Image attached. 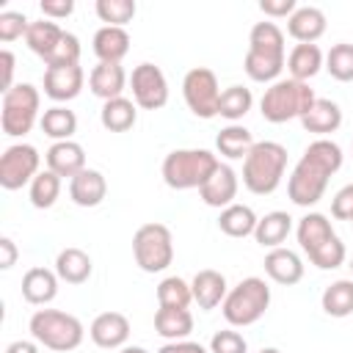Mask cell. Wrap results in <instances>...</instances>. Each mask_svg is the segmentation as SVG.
Wrapping results in <instances>:
<instances>
[{
  "label": "cell",
  "mask_w": 353,
  "mask_h": 353,
  "mask_svg": "<svg viewBox=\"0 0 353 353\" xmlns=\"http://www.w3.org/2000/svg\"><path fill=\"white\" fill-rule=\"evenodd\" d=\"M314 99L317 97L309 88V83L287 77V80H276V83H270V88H265V94L259 99V113L270 124H284L290 119H301L314 105Z\"/></svg>",
  "instance_id": "6"
},
{
  "label": "cell",
  "mask_w": 353,
  "mask_h": 353,
  "mask_svg": "<svg viewBox=\"0 0 353 353\" xmlns=\"http://www.w3.org/2000/svg\"><path fill=\"white\" fill-rule=\"evenodd\" d=\"M259 353H281V350H279V347H262Z\"/></svg>",
  "instance_id": "53"
},
{
  "label": "cell",
  "mask_w": 353,
  "mask_h": 353,
  "mask_svg": "<svg viewBox=\"0 0 353 353\" xmlns=\"http://www.w3.org/2000/svg\"><path fill=\"white\" fill-rule=\"evenodd\" d=\"M58 273L50 268H30L22 276V298L33 306H47L58 295Z\"/></svg>",
  "instance_id": "21"
},
{
  "label": "cell",
  "mask_w": 353,
  "mask_h": 353,
  "mask_svg": "<svg viewBox=\"0 0 353 353\" xmlns=\"http://www.w3.org/2000/svg\"><path fill=\"white\" fill-rule=\"evenodd\" d=\"M108 196V182L97 168H85L69 179V199L77 207H97Z\"/></svg>",
  "instance_id": "19"
},
{
  "label": "cell",
  "mask_w": 353,
  "mask_h": 353,
  "mask_svg": "<svg viewBox=\"0 0 353 353\" xmlns=\"http://www.w3.org/2000/svg\"><path fill=\"white\" fill-rule=\"evenodd\" d=\"M44 160H47V168L52 174H58L61 179L63 176L72 179L80 171H85V152H83V146L77 141H58V143H52L47 149Z\"/></svg>",
  "instance_id": "16"
},
{
  "label": "cell",
  "mask_w": 353,
  "mask_h": 353,
  "mask_svg": "<svg viewBox=\"0 0 353 353\" xmlns=\"http://www.w3.org/2000/svg\"><path fill=\"white\" fill-rule=\"evenodd\" d=\"M345 256H347L345 243L334 234V237H331V240H325L317 251H312V254H309V262H312L314 268H320V270H334V268H339V265L345 262Z\"/></svg>",
  "instance_id": "41"
},
{
  "label": "cell",
  "mask_w": 353,
  "mask_h": 353,
  "mask_svg": "<svg viewBox=\"0 0 353 353\" xmlns=\"http://www.w3.org/2000/svg\"><path fill=\"white\" fill-rule=\"evenodd\" d=\"M237 188H240V182H237L234 168L221 163L218 171L199 188V196H201V201H204L207 207L226 210L229 204H234V199H237Z\"/></svg>",
  "instance_id": "15"
},
{
  "label": "cell",
  "mask_w": 353,
  "mask_h": 353,
  "mask_svg": "<svg viewBox=\"0 0 353 353\" xmlns=\"http://www.w3.org/2000/svg\"><path fill=\"white\" fill-rule=\"evenodd\" d=\"M132 256L143 273H163L174 262V237L165 223H143L132 234Z\"/></svg>",
  "instance_id": "9"
},
{
  "label": "cell",
  "mask_w": 353,
  "mask_h": 353,
  "mask_svg": "<svg viewBox=\"0 0 353 353\" xmlns=\"http://www.w3.org/2000/svg\"><path fill=\"white\" fill-rule=\"evenodd\" d=\"M41 154L30 143H14L0 157V188L3 190H19L22 185H30L39 176Z\"/></svg>",
  "instance_id": "11"
},
{
  "label": "cell",
  "mask_w": 353,
  "mask_h": 353,
  "mask_svg": "<svg viewBox=\"0 0 353 353\" xmlns=\"http://www.w3.org/2000/svg\"><path fill=\"white\" fill-rule=\"evenodd\" d=\"M190 290H193V303H199V309H204V312L218 309V306L223 303L226 292H229L223 273H218V270H212V268L199 270V273L193 276V281H190Z\"/></svg>",
  "instance_id": "18"
},
{
  "label": "cell",
  "mask_w": 353,
  "mask_h": 353,
  "mask_svg": "<svg viewBox=\"0 0 353 353\" xmlns=\"http://www.w3.org/2000/svg\"><path fill=\"white\" fill-rule=\"evenodd\" d=\"M251 105H254L251 88H245V85H229V88L221 91L218 116H223V119H229V121L234 124V121H240V119L251 110Z\"/></svg>",
  "instance_id": "36"
},
{
  "label": "cell",
  "mask_w": 353,
  "mask_h": 353,
  "mask_svg": "<svg viewBox=\"0 0 353 353\" xmlns=\"http://www.w3.org/2000/svg\"><path fill=\"white\" fill-rule=\"evenodd\" d=\"M284 33L276 22H256L248 33V52L243 61L254 83H276L284 69Z\"/></svg>",
  "instance_id": "2"
},
{
  "label": "cell",
  "mask_w": 353,
  "mask_h": 353,
  "mask_svg": "<svg viewBox=\"0 0 353 353\" xmlns=\"http://www.w3.org/2000/svg\"><path fill=\"white\" fill-rule=\"evenodd\" d=\"M130 52V33L124 28L102 25L94 33V55L99 63H121V58Z\"/></svg>",
  "instance_id": "23"
},
{
  "label": "cell",
  "mask_w": 353,
  "mask_h": 353,
  "mask_svg": "<svg viewBox=\"0 0 353 353\" xmlns=\"http://www.w3.org/2000/svg\"><path fill=\"white\" fill-rule=\"evenodd\" d=\"M157 353H210L204 345L199 342H188V339H176V342H165Z\"/></svg>",
  "instance_id": "49"
},
{
  "label": "cell",
  "mask_w": 353,
  "mask_h": 353,
  "mask_svg": "<svg viewBox=\"0 0 353 353\" xmlns=\"http://www.w3.org/2000/svg\"><path fill=\"white\" fill-rule=\"evenodd\" d=\"M254 135H251V130H245L243 124H229V127H223L221 132H218V138H215V146H218V152L223 154V157H229V160H245L248 157V152L254 149Z\"/></svg>",
  "instance_id": "34"
},
{
  "label": "cell",
  "mask_w": 353,
  "mask_h": 353,
  "mask_svg": "<svg viewBox=\"0 0 353 353\" xmlns=\"http://www.w3.org/2000/svg\"><path fill=\"white\" fill-rule=\"evenodd\" d=\"M323 312L328 317H347L353 314V279H339L323 290Z\"/></svg>",
  "instance_id": "35"
},
{
  "label": "cell",
  "mask_w": 353,
  "mask_h": 353,
  "mask_svg": "<svg viewBox=\"0 0 353 353\" xmlns=\"http://www.w3.org/2000/svg\"><path fill=\"white\" fill-rule=\"evenodd\" d=\"M0 251H3V259H0V268L3 270H11L17 265V245L11 237H0Z\"/></svg>",
  "instance_id": "50"
},
{
  "label": "cell",
  "mask_w": 353,
  "mask_h": 353,
  "mask_svg": "<svg viewBox=\"0 0 353 353\" xmlns=\"http://www.w3.org/2000/svg\"><path fill=\"white\" fill-rule=\"evenodd\" d=\"M287 33L298 44H314L325 33V14L314 6H298L295 14L287 19Z\"/></svg>",
  "instance_id": "20"
},
{
  "label": "cell",
  "mask_w": 353,
  "mask_h": 353,
  "mask_svg": "<svg viewBox=\"0 0 353 353\" xmlns=\"http://www.w3.org/2000/svg\"><path fill=\"white\" fill-rule=\"evenodd\" d=\"M63 33H66V30H63L58 22H52V19H36V22H30V28H28L25 44L30 47V52H36L39 58L47 61V55L58 47V41H61Z\"/></svg>",
  "instance_id": "33"
},
{
  "label": "cell",
  "mask_w": 353,
  "mask_h": 353,
  "mask_svg": "<svg viewBox=\"0 0 353 353\" xmlns=\"http://www.w3.org/2000/svg\"><path fill=\"white\" fill-rule=\"evenodd\" d=\"M28 28H30V19L19 11H3L0 14V41H14V39H22L28 36Z\"/></svg>",
  "instance_id": "44"
},
{
  "label": "cell",
  "mask_w": 353,
  "mask_h": 353,
  "mask_svg": "<svg viewBox=\"0 0 353 353\" xmlns=\"http://www.w3.org/2000/svg\"><path fill=\"white\" fill-rule=\"evenodd\" d=\"M6 353H39V342L36 339H14V342H8Z\"/></svg>",
  "instance_id": "51"
},
{
  "label": "cell",
  "mask_w": 353,
  "mask_h": 353,
  "mask_svg": "<svg viewBox=\"0 0 353 353\" xmlns=\"http://www.w3.org/2000/svg\"><path fill=\"white\" fill-rule=\"evenodd\" d=\"M301 124L306 132H314L320 138H325L328 132H336L342 127V110L336 102L331 99H314V105L301 116Z\"/></svg>",
  "instance_id": "24"
},
{
  "label": "cell",
  "mask_w": 353,
  "mask_h": 353,
  "mask_svg": "<svg viewBox=\"0 0 353 353\" xmlns=\"http://www.w3.org/2000/svg\"><path fill=\"white\" fill-rule=\"evenodd\" d=\"M221 160L207 149H174L163 160V182L171 190H193L201 188L215 171Z\"/></svg>",
  "instance_id": "4"
},
{
  "label": "cell",
  "mask_w": 353,
  "mask_h": 353,
  "mask_svg": "<svg viewBox=\"0 0 353 353\" xmlns=\"http://www.w3.org/2000/svg\"><path fill=\"white\" fill-rule=\"evenodd\" d=\"M245 350H248L245 336L240 331H232V328L215 331L210 339V353H245Z\"/></svg>",
  "instance_id": "43"
},
{
  "label": "cell",
  "mask_w": 353,
  "mask_h": 353,
  "mask_svg": "<svg viewBox=\"0 0 353 353\" xmlns=\"http://www.w3.org/2000/svg\"><path fill=\"white\" fill-rule=\"evenodd\" d=\"M182 97L185 105L190 108L193 116L199 119H215L218 116V102H221V85L212 69L196 66L185 74L182 80Z\"/></svg>",
  "instance_id": "10"
},
{
  "label": "cell",
  "mask_w": 353,
  "mask_h": 353,
  "mask_svg": "<svg viewBox=\"0 0 353 353\" xmlns=\"http://www.w3.org/2000/svg\"><path fill=\"white\" fill-rule=\"evenodd\" d=\"M270 306V287L265 279L259 276H248L243 279L237 287H232L221 303V312L226 317L229 325L234 328H245L254 325Z\"/></svg>",
  "instance_id": "7"
},
{
  "label": "cell",
  "mask_w": 353,
  "mask_h": 353,
  "mask_svg": "<svg viewBox=\"0 0 353 353\" xmlns=\"http://www.w3.org/2000/svg\"><path fill=\"white\" fill-rule=\"evenodd\" d=\"M295 234H298L301 248H303V251H306V256H309V254H312V251H317L325 240H331L336 232H334L331 221H328L323 212H306V215L298 221Z\"/></svg>",
  "instance_id": "26"
},
{
  "label": "cell",
  "mask_w": 353,
  "mask_h": 353,
  "mask_svg": "<svg viewBox=\"0 0 353 353\" xmlns=\"http://www.w3.org/2000/svg\"><path fill=\"white\" fill-rule=\"evenodd\" d=\"M124 85H127V72L121 63H97L88 74V88L102 102L121 97Z\"/></svg>",
  "instance_id": "22"
},
{
  "label": "cell",
  "mask_w": 353,
  "mask_h": 353,
  "mask_svg": "<svg viewBox=\"0 0 353 353\" xmlns=\"http://www.w3.org/2000/svg\"><path fill=\"white\" fill-rule=\"evenodd\" d=\"M39 88L30 83H17L14 88H8L3 94V105H0V127L8 138H22L33 130L36 119H39Z\"/></svg>",
  "instance_id": "8"
},
{
  "label": "cell",
  "mask_w": 353,
  "mask_h": 353,
  "mask_svg": "<svg viewBox=\"0 0 353 353\" xmlns=\"http://www.w3.org/2000/svg\"><path fill=\"white\" fill-rule=\"evenodd\" d=\"M91 270H94L91 256L83 248H74V245L63 248L58 254V259H55V273L66 284H83V281H88L91 279Z\"/></svg>",
  "instance_id": "27"
},
{
  "label": "cell",
  "mask_w": 353,
  "mask_h": 353,
  "mask_svg": "<svg viewBox=\"0 0 353 353\" xmlns=\"http://www.w3.org/2000/svg\"><path fill=\"white\" fill-rule=\"evenodd\" d=\"M135 119H138V105L127 97L108 99L99 110V121L108 132H127L135 127Z\"/></svg>",
  "instance_id": "28"
},
{
  "label": "cell",
  "mask_w": 353,
  "mask_h": 353,
  "mask_svg": "<svg viewBox=\"0 0 353 353\" xmlns=\"http://www.w3.org/2000/svg\"><path fill=\"white\" fill-rule=\"evenodd\" d=\"M290 232H292V218L281 210H273L265 218H259V223L254 229V237L262 248H281V243L287 240Z\"/></svg>",
  "instance_id": "30"
},
{
  "label": "cell",
  "mask_w": 353,
  "mask_h": 353,
  "mask_svg": "<svg viewBox=\"0 0 353 353\" xmlns=\"http://www.w3.org/2000/svg\"><path fill=\"white\" fill-rule=\"evenodd\" d=\"M130 88L132 102L143 110H160L168 102V80L154 63H138L130 74Z\"/></svg>",
  "instance_id": "12"
},
{
  "label": "cell",
  "mask_w": 353,
  "mask_h": 353,
  "mask_svg": "<svg viewBox=\"0 0 353 353\" xmlns=\"http://www.w3.org/2000/svg\"><path fill=\"white\" fill-rule=\"evenodd\" d=\"M44 63H47V66H77V63H80V39L66 30V33L61 36L58 47L47 55Z\"/></svg>",
  "instance_id": "42"
},
{
  "label": "cell",
  "mask_w": 353,
  "mask_h": 353,
  "mask_svg": "<svg viewBox=\"0 0 353 353\" xmlns=\"http://www.w3.org/2000/svg\"><path fill=\"white\" fill-rule=\"evenodd\" d=\"M39 8L44 14V19H52L55 22V19H66L74 11V3L72 0H41Z\"/></svg>",
  "instance_id": "47"
},
{
  "label": "cell",
  "mask_w": 353,
  "mask_h": 353,
  "mask_svg": "<svg viewBox=\"0 0 353 353\" xmlns=\"http://www.w3.org/2000/svg\"><path fill=\"white\" fill-rule=\"evenodd\" d=\"M256 223H259V218L254 215V210L248 204H237V201L229 204L226 210H221V215H218V229L229 237H248V234H254Z\"/></svg>",
  "instance_id": "31"
},
{
  "label": "cell",
  "mask_w": 353,
  "mask_h": 353,
  "mask_svg": "<svg viewBox=\"0 0 353 353\" xmlns=\"http://www.w3.org/2000/svg\"><path fill=\"white\" fill-rule=\"evenodd\" d=\"M85 72L83 66H47L44 69V94L55 102H69L83 91Z\"/></svg>",
  "instance_id": "14"
},
{
  "label": "cell",
  "mask_w": 353,
  "mask_h": 353,
  "mask_svg": "<svg viewBox=\"0 0 353 353\" xmlns=\"http://www.w3.org/2000/svg\"><path fill=\"white\" fill-rule=\"evenodd\" d=\"M331 215L336 221H350L353 223V182L336 190V196L331 199Z\"/></svg>",
  "instance_id": "45"
},
{
  "label": "cell",
  "mask_w": 353,
  "mask_h": 353,
  "mask_svg": "<svg viewBox=\"0 0 353 353\" xmlns=\"http://www.w3.org/2000/svg\"><path fill=\"white\" fill-rule=\"evenodd\" d=\"M0 66H3V94H6L8 88L17 85V83H14V66H17V58H14L11 50H3V52H0Z\"/></svg>",
  "instance_id": "48"
},
{
  "label": "cell",
  "mask_w": 353,
  "mask_h": 353,
  "mask_svg": "<svg viewBox=\"0 0 353 353\" xmlns=\"http://www.w3.org/2000/svg\"><path fill=\"white\" fill-rule=\"evenodd\" d=\"M154 331L168 339V342H176V339H185L190 331H193V314L190 309H157L154 312Z\"/></svg>",
  "instance_id": "32"
},
{
  "label": "cell",
  "mask_w": 353,
  "mask_h": 353,
  "mask_svg": "<svg viewBox=\"0 0 353 353\" xmlns=\"http://www.w3.org/2000/svg\"><path fill=\"white\" fill-rule=\"evenodd\" d=\"M28 328H30V336L39 345H44L47 350H55V353L77 350L83 345V336H85L83 323L74 314L61 312V309H39V312H33Z\"/></svg>",
  "instance_id": "5"
},
{
  "label": "cell",
  "mask_w": 353,
  "mask_h": 353,
  "mask_svg": "<svg viewBox=\"0 0 353 353\" xmlns=\"http://www.w3.org/2000/svg\"><path fill=\"white\" fill-rule=\"evenodd\" d=\"M88 336L102 350H116V347L121 350L130 339V320L121 312H102L94 317Z\"/></svg>",
  "instance_id": "13"
},
{
  "label": "cell",
  "mask_w": 353,
  "mask_h": 353,
  "mask_svg": "<svg viewBox=\"0 0 353 353\" xmlns=\"http://www.w3.org/2000/svg\"><path fill=\"white\" fill-rule=\"evenodd\" d=\"M39 127H41V132H44L47 138H52L55 143H58V141H72V135L77 132V116H74V110H69V108H63V105H52V108H47V110L41 113Z\"/></svg>",
  "instance_id": "29"
},
{
  "label": "cell",
  "mask_w": 353,
  "mask_h": 353,
  "mask_svg": "<svg viewBox=\"0 0 353 353\" xmlns=\"http://www.w3.org/2000/svg\"><path fill=\"white\" fill-rule=\"evenodd\" d=\"M295 0H259V11L270 19H281V17H292L295 14Z\"/></svg>",
  "instance_id": "46"
},
{
  "label": "cell",
  "mask_w": 353,
  "mask_h": 353,
  "mask_svg": "<svg viewBox=\"0 0 353 353\" xmlns=\"http://www.w3.org/2000/svg\"><path fill=\"white\" fill-rule=\"evenodd\" d=\"M28 196H30V204L36 210H50L58 201V196H61V176L52 174L50 168L39 171V176L30 182Z\"/></svg>",
  "instance_id": "37"
},
{
  "label": "cell",
  "mask_w": 353,
  "mask_h": 353,
  "mask_svg": "<svg viewBox=\"0 0 353 353\" xmlns=\"http://www.w3.org/2000/svg\"><path fill=\"white\" fill-rule=\"evenodd\" d=\"M94 11H97V17H99L105 25L124 28L127 22H132L138 6H135V0H97Z\"/></svg>",
  "instance_id": "39"
},
{
  "label": "cell",
  "mask_w": 353,
  "mask_h": 353,
  "mask_svg": "<svg viewBox=\"0 0 353 353\" xmlns=\"http://www.w3.org/2000/svg\"><path fill=\"white\" fill-rule=\"evenodd\" d=\"M265 273L284 287H292L303 279V259L290 248H270L265 254Z\"/></svg>",
  "instance_id": "17"
},
{
  "label": "cell",
  "mask_w": 353,
  "mask_h": 353,
  "mask_svg": "<svg viewBox=\"0 0 353 353\" xmlns=\"http://www.w3.org/2000/svg\"><path fill=\"white\" fill-rule=\"evenodd\" d=\"M157 303L163 309H188L193 303V290L185 279L168 276L157 284Z\"/></svg>",
  "instance_id": "38"
},
{
  "label": "cell",
  "mask_w": 353,
  "mask_h": 353,
  "mask_svg": "<svg viewBox=\"0 0 353 353\" xmlns=\"http://www.w3.org/2000/svg\"><path fill=\"white\" fill-rule=\"evenodd\" d=\"M350 270H353V256H350Z\"/></svg>",
  "instance_id": "54"
},
{
  "label": "cell",
  "mask_w": 353,
  "mask_h": 353,
  "mask_svg": "<svg viewBox=\"0 0 353 353\" xmlns=\"http://www.w3.org/2000/svg\"><path fill=\"white\" fill-rule=\"evenodd\" d=\"M323 66H325V58H323V50L317 44H295L287 55L290 77L301 80V83H309V77H314Z\"/></svg>",
  "instance_id": "25"
},
{
  "label": "cell",
  "mask_w": 353,
  "mask_h": 353,
  "mask_svg": "<svg viewBox=\"0 0 353 353\" xmlns=\"http://www.w3.org/2000/svg\"><path fill=\"white\" fill-rule=\"evenodd\" d=\"M325 69L334 80L350 83L353 80V44H347V41L334 44L325 55Z\"/></svg>",
  "instance_id": "40"
},
{
  "label": "cell",
  "mask_w": 353,
  "mask_h": 353,
  "mask_svg": "<svg viewBox=\"0 0 353 353\" xmlns=\"http://www.w3.org/2000/svg\"><path fill=\"white\" fill-rule=\"evenodd\" d=\"M119 353H149L146 347H141V345H124Z\"/></svg>",
  "instance_id": "52"
},
{
  "label": "cell",
  "mask_w": 353,
  "mask_h": 353,
  "mask_svg": "<svg viewBox=\"0 0 353 353\" xmlns=\"http://www.w3.org/2000/svg\"><path fill=\"white\" fill-rule=\"evenodd\" d=\"M284 171L287 149L276 141H256L248 157L243 160V185L256 196H268L281 185Z\"/></svg>",
  "instance_id": "3"
},
{
  "label": "cell",
  "mask_w": 353,
  "mask_h": 353,
  "mask_svg": "<svg viewBox=\"0 0 353 353\" xmlns=\"http://www.w3.org/2000/svg\"><path fill=\"white\" fill-rule=\"evenodd\" d=\"M342 168V149L331 138H317L306 146L301 160L295 163L290 179H287V193L290 201L298 207H314L328 188V179Z\"/></svg>",
  "instance_id": "1"
}]
</instances>
